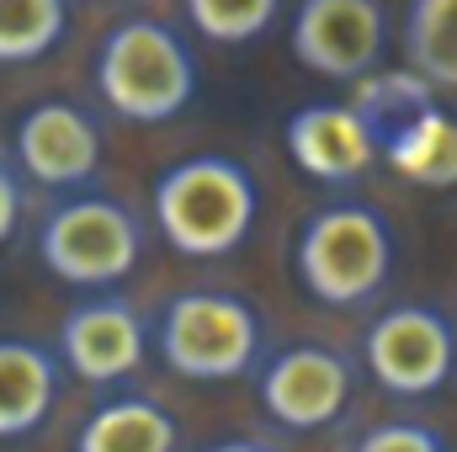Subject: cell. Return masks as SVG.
Returning <instances> with one entry per match:
<instances>
[{"mask_svg":"<svg viewBox=\"0 0 457 452\" xmlns=\"http://www.w3.org/2000/svg\"><path fill=\"white\" fill-rule=\"evenodd\" d=\"M154 229L187 261L234 255L261 219V187L234 155H187L154 176Z\"/></svg>","mask_w":457,"mask_h":452,"instance_id":"6da1fadb","label":"cell"},{"mask_svg":"<svg viewBox=\"0 0 457 452\" xmlns=\"http://www.w3.org/2000/svg\"><path fill=\"white\" fill-rule=\"evenodd\" d=\"M293 272L314 304L361 309L383 293V282L394 272V229L361 197L325 203L303 219L298 239H293Z\"/></svg>","mask_w":457,"mask_h":452,"instance_id":"7a4b0ae2","label":"cell"},{"mask_svg":"<svg viewBox=\"0 0 457 452\" xmlns=\"http://www.w3.org/2000/svg\"><path fill=\"white\" fill-rule=\"evenodd\" d=\"M96 96L128 122H170L197 102V59L187 38L154 16H128L96 48Z\"/></svg>","mask_w":457,"mask_h":452,"instance_id":"3957f363","label":"cell"},{"mask_svg":"<svg viewBox=\"0 0 457 452\" xmlns=\"http://www.w3.org/2000/svg\"><path fill=\"white\" fill-rule=\"evenodd\" d=\"M261 314L224 288H187L160 309L154 351L187 383H228L261 367Z\"/></svg>","mask_w":457,"mask_h":452,"instance_id":"277c9868","label":"cell"},{"mask_svg":"<svg viewBox=\"0 0 457 452\" xmlns=\"http://www.w3.org/2000/svg\"><path fill=\"white\" fill-rule=\"evenodd\" d=\"M144 255V224L107 192H75L37 224V261L86 293H112Z\"/></svg>","mask_w":457,"mask_h":452,"instance_id":"5b68a950","label":"cell"},{"mask_svg":"<svg viewBox=\"0 0 457 452\" xmlns=\"http://www.w3.org/2000/svg\"><path fill=\"white\" fill-rule=\"evenodd\" d=\"M361 362L383 394L431 399L457 372V325L431 304L383 309L361 336Z\"/></svg>","mask_w":457,"mask_h":452,"instance_id":"8992f818","label":"cell"},{"mask_svg":"<svg viewBox=\"0 0 457 452\" xmlns=\"http://www.w3.org/2000/svg\"><path fill=\"white\" fill-rule=\"evenodd\" d=\"M255 394H261V410L271 415V426L325 431V426L341 421L351 394H356V367L336 346L298 340V346H282L261 362Z\"/></svg>","mask_w":457,"mask_h":452,"instance_id":"52a82bcc","label":"cell"},{"mask_svg":"<svg viewBox=\"0 0 457 452\" xmlns=\"http://www.w3.org/2000/svg\"><path fill=\"white\" fill-rule=\"evenodd\" d=\"M287 43L320 80H367L388 54V11L383 0H298Z\"/></svg>","mask_w":457,"mask_h":452,"instance_id":"ba28073f","label":"cell"},{"mask_svg":"<svg viewBox=\"0 0 457 452\" xmlns=\"http://www.w3.org/2000/svg\"><path fill=\"white\" fill-rule=\"evenodd\" d=\"M16 176L48 187V192H86L96 176H102V160H107V138H102V122L75 107V102H37L27 107L16 122Z\"/></svg>","mask_w":457,"mask_h":452,"instance_id":"9c48e42d","label":"cell"},{"mask_svg":"<svg viewBox=\"0 0 457 452\" xmlns=\"http://www.w3.org/2000/svg\"><path fill=\"white\" fill-rule=\"evenodd\" d=\"M144 351H149L144 314L122 293H91V298H80L64 314V325H59V367H70L91 389L128 383L144 367Z\"/></svg>","mask_w":457,"mask_h":452,"instance_id":"30bf717a","label":"cell"},{"mask_svg":"<svg viewBox=\"0 0 457 452\" xmlns=\"http://www.w3.org/2000/svg\"><path fill=\"white\" fill-rule=\"evenodd\" d=\"M287 155L320 187H356L378 165V122L367 107L345 102H309L287 117Z\"/></svg>","mask_w":457,"mask_h":452,"instance_id":"8fae6325","label":"cell"},{"mask_svg":"<svg viewBox=\"0 0 457 452\" xmlns=\"http://www.w3.org/2000/svg\"><path fill=\"white\" fill-rule=\"evenodd\" d=\"M59 356L37 340L0 336V442L32 437L59 399Z\"/></svg>","mask_w":457,"mask_h":452,"instance_id":"7c38bea8","label":"cell"},{"mask_svg":"<svg viewBox=\"0 0 457 452\" xmlns=\"http://www.w3.org/2000/svg\"><path fill=\"white\" fill-rule=\"evenodd\" d=\"M176 442H181L176 415L144 394L102 399L75 431V452H176Z\"/></svg>","mask_w":457,"mask_h":452,"instance_id":"4fadbf2b","label":"cell"},{"mask_svg":"<svg viewBox=\"0 0 457 452\" xmlns=\"http://www.w3.org/2000/svg\"><path fill=\"white\" fill-rule=\"evenodd\" d=\"M404 54L415 64V80H426L431 91H457V0H410Z\"/></svg>","mask_w":457,"mask_h":452,"instance_id":"5bb4252c","label":"cell"},{"mask_svg":"<svg viewBox=\"0 0 457 452\" xmlns=\"http://www.w3.org/2000/svg\"><path fill=\"white\" fill-rule=\"evenodd\" d=\"M70 32V0H0V64H37Z\"/></svg>","mask_w":457,"mask_h":452,"instance_id":"9a60e30c","label":"cell"},{"mask_svg":"<svg viewBox=\"0 0 457 452\" xmlns=\"http://www.w3.org/2000/svg\"><path fill=\"white\" fill-rule=\"evenodd\" d=\"M187 21L208 38V43H255L271 32V21L282 16V0H181Z\"/></svg>","mask_w":457,"mask_h":452,"instance_id":"2e32d148","label":"cell"},{"mask_svg":"<svg viewBox=\"0 0 457 452\" xmlns=\"http://www.w3.org/2000/svg\"><path fill=\"white\" fill-rule=\"evenodd\" d=\"M351 452H453V448L420 421H378V426H367L356 437Z\"/></svg>","mask_w":457,"mask_h":452,"instance_id":"e0dca14e","label":"cell"},{"mask_svg":"<svg viewBox=\"0 0 457 452\" xmlns=\"http://www.w3.org/2000/svg\"><path fill=\"white\" fill-rule=\"evenodd\" d=\"M21 208H27V197H21V176L0 160V245L16 234V224H21Z\"/></svg>","mask_w":457,"mask_h":452,"instance_id":"ac0fdd59","label":"cell"},{"mask_svg":"<svg viewBox=\"0 0 457 452\" xmlns=\"http://www.w3.org/2000/svg\"><path fill=\"white\" fill-rule=\"evenodd\" d=\"M208 452H282L277 442H255V437H228V442H213Z\"/></svg>","mask_w":457,"mask_h":452,"instance_id":"d6986e66","label":"cell"}]
</instances>
